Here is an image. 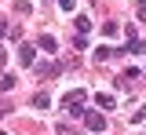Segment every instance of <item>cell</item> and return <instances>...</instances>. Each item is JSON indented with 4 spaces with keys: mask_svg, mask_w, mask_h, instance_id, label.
<instances>
[{
    "mask_svg": "<svg viewBox=\"0 0 146 135\" xmlns=\"http://www.w3.org/2000/svg\"><path fill=\"white\" fill-rule=\"evenodd\" d=\"M84 99H88L84 88H73V91L62 95V110H66L70 117H84Z\"/></svg>",
    "mask_w": 146,
    "mask_h": 135,
    "instance_id": "obj_1",
    "label": "cell"
},
{
    "mask_svg": "<svg viewBox=\"0 0 146 135\" xmlns=\"http://www.w3.org/2000/svg\"><path fill=\"white\" fill-rule=\"evenodd\" d=\"M84 128H88V132H106V117L99 113V110H84Z\"/></svg>",
    "mask_w": 146,
    "mask_h": 135,
    "instance_id": "obj_2",
    "label": "cell"
},
{
    "mask_svg": "<svg viewBox=\"0 0 146 135\" xmlns=\"http://www.w3.org/2000/svg\"><path fill=\"white\" fill-rule=\"evenodd\" d=\"M18 62H22V66H36V48L33 44H22V48H18Z\"/></svg>",
    "mask_w": 146,
    "mask_h": 135,
    "instance_id": "obj_3",
    "label": "cell"
},
{
    "mask_svg": "<svg viewBox=\"0 0 146 135\" xmlns=\"http://www.w3.org/2000/svg\"><path fill=\"white\" fill-rule=\"evenodd\" d=\"M36 48H40V51H58V40H55L51 33H40V37H36Z\"/></svg>",
    "mask_w": 146,
    "mask_h": 135,
    "instance_id": "obj_4",
    "label": "cell"
},
{
    "mask_svg": "<svg viewBox=\"0 0 146 135\" xmlns=\"http://www.w3.org/2000/svg\"><path fill=\"white\" fill-rule=\"evenodd\" d=\"M33 106H36V110H48V106H51L48 91H36V95H33Z\"/></svg>",
    "mask_w": 146,
    "mask_h": 135,
    "instance_id": "obj_5",
    "label": "cell"
},
{
    "mask_svg": "<svg viewBox=\"0 0 146 135\" xmlns=\"http://www.w3.org/2000/svg\"><path fill=\"white\" fill-rule=\"evenodd\" d=\"M15 73H4V77H0V91H11V88H15Z\"/></svg>",
    "mask_w": 146,
    "mask_h": 135,
    "instance_id": "obj_6",
    "label": "cell"
},
{
    "mask_svg": "<svg viewBox=\"0 0 146 135\" xmlns=\"http://www.w3.org/2000/svg\"><path fill=\"white\" fill-rule=\"evenodd\" d=\"M113 55H117L113 48H95V58H99V62H106V58H113Z\"/></svg>",
    "mask_w": 146,
    "mask_h": 135,
    "instance_id": "obj_7",
    "label": "cell"
},
{
    "mask_svg": "<svg viewBox=\"0 0 146 135\" xmlns=\"http://www.w3.org/2000/svg\"><path fill=\"white\" fill-rule=\"evenodd\" d=\"M95 102H99L102 110H113V95H106V91H102V95H95Z\"/></svg>",
    "mask_w": 146,
    "mask_h": 135,
    "instance_id": "obj_8",
    "label": "cell"
},
{
    "mask_svg": "<svg viewBox=\"0 0 146 135\" xmlns=\"http://www.w3.org/2000/svg\"><path fill=\"white\" fill-rule=\"evenodd\" d=\"M88 29H91V22L84 19V15H80V19H77V33H88Z\"/></svg>",
    "mask_w": 146,
    "mask_h": 135,
    "instance_id": "obj_9",
    "label": "cell"
},
{
    "mask_svg": "<svg viewBox=\"0 0 146 135\" xmlns=\"http://www.w3.org/2000/svg\"><path fill=\"white\" fill-rule=\"evenodd\" d=\"M135 15H139V19L146 22V0H139V4H135Z\"/></svg>",
    "mask_w": 146,
    "mask_h": 135,
    "instance_id": "obj_10",
    "label": "cell"
},
{
    "mask_svg": "<svg viewBox=\"0 0 146 135\" xmlns=\"http://www.w3.org/2000/svg\"><path fill=\"white\" fill-rule=\"evenodd\" d=\"M131 120H135V124H143V120H146V106H143V110H135V113H131Z\"/></svg>",
    "mask_w": 146,
    "mask_h": 135,
    "instance_id": "obj_11",
    "label": "cell"
},
{
    "mask_svg": "<svg viewBox=\"0 0 146 135\" xmlns=\"http://www.w3.org/2000/svg\"><path fill=\"white\" fill-rule=\"evenodd\" d=\"M58 135H77V132H73L70 124H58Z\"/></svg>",
    "mask_w": 146,
    "mask_h": 135,
    "instance_id": "obj_12",
    "label": "cell"
},
{
    "mask_svg": "<svg viewBox=\"0 0 146 135\" xmlns=\"http://www.w3.org/2000/svg\"><path fill=\"white\" fill-rule=\"evenodd\" d=\"M58 7L62 11H73V0H58Z\"/></svg>",
    "mask_w": 146,
    "mask_h": 135,
    "instance_id": "obj_13",
    "label": "cell"
},
{
    "mask_svg": "<svg viewBox=\"0 0 146 135\" xmlns=\"http://www.w3.org/2000/svg\"><path fill=\"white\" fill-rule=\"evenodd\" d=\"M4 33H7V26H4V22H0V37H4Z\"/></svg>",
    "mask_w": 146,
    "mask_h": 135,
    "instance_id": "obj_14",
    "label": "cell"
}]
</instances>
